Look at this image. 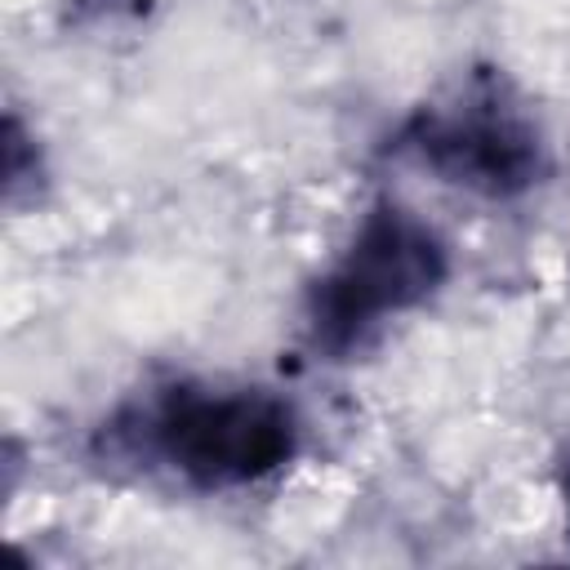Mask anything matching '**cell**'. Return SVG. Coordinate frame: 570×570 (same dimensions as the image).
Instances as JSON below:
<instances>
[{
    "label": "cell",
    "mask_w": 570,
    "mask_h": 570,
    "mask_svg": "<svg viewBox=\"0 0 570 570\" xmlns=\"http://www.w3.org/2000/svg\"><path fill=\"white\" fill-rule=\"evenodd\" d=\"M561 499H566V508H570V459L561 463Z\"/></svg>",
    "instance_id": "6"
},
{
    "label": "cell",
    "mask_w": 570,
    "mask_h": 570,
    "mask_svg": "<svg viewBox=\"0 0 570 570\" xmlns=\"http://www.w3.org/2000/svg\"><path fill=\"white\" fill-rule=\"evenodd\" d=\"M147 450L200 490H232L272 476L298 450V423L267 392L174 387L142 423Z\"/></svg>",
    "instance_id": "3"
},
{
    "label": "cell",
    "mask_w": 570,
    "mask_h": 570,
    "mask_svg": "<svg viewBox=\"0 0 570 570\" xmlns=\"http://www.w3.org/2000/svg\"><path fill=\"white\" fill-rule=\"evenodd\" d=\"M445 245L428 223L401 205H374L347 254L312 285V343L334 356L352 352L379 321L428 303L445 285Z\"/></svg>",
    "instance_id": "1"
},
{
    "label": "cell",
    "mask_w": 570,
    "mask_h": 570,
    "mask_svg": "<svg viewBox=\"0 0 570 570\" xmlns=\"http://www.w3.org/2000/svg\"><path fill=\"white\" fill-rule=\"evenodd\" d=\"M76 18H120V13H142L147 4L142 0H71Z\"/></svg>",
    "instance_id": "5"
},
{
    "label": "cell",
    "mask_w": 570,
    "mask_h": 570,
    "mask_svg": "<svg viewBox=\"0 0 570 570\" xmlns=\"http://www.w3.org/2000/svg\"><path fill=\"white\" fill-rule=\"evenodd\" d=\"M401 147L414 151L419 165L441 183L485 200L525 196L548 174V151L534 120L517 107L512 89L494 71L472 76L450 102L423 107L405 125Z\"/></svg>",
    "instance_id": "2"
},
{
    "label": "cell",
    "mask_w": 570,
    "mask_h": 570,
    "mask_svg": "<svg viewBox=\"0 0 570 570\" xmlns=\"http://www.w3.org/2000/svg\"><path fill=\"white\" fill-rule=\"evenodd\" d=\"M36 142L22 134V120L18 116H9L4 120V191H9V200L18 196V187L27 183V178H36Z\"/></svg>",
    "instance_id": "4"
}]
</instances>
